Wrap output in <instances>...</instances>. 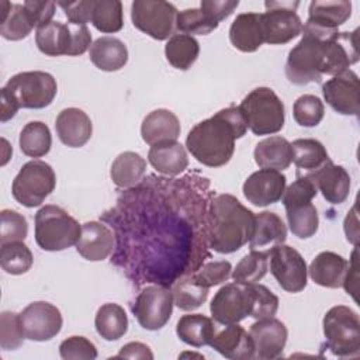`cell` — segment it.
<instances>
[{
	"mask_svg": "<svg viewBox=\"0 0 360 360\" xmlns=\"http://www.w3.org/2000/svg\"><path fill=\"white\" fill-rule=\"evenodd\" d=\"M248 128L242 110L231 105L195 124L186 138V146L201 165L219 167L231 160L235 141L242 138Z\"/></svg>",
	"mask_w": 360,
	"mask_h": 360,
	"instance_id": "1",
	"label": "cell"
},
{
	"mask_svg": "<svg viewBox=\"0 0 360 360\" xmlns=\"http://www.w3.org/2000/svg\"><path fill=\"white\" fill-rule=\"evenodd\" d=\"M255 212L232 194H217L207 212V239L217 253H233L246 245L255 231Z\"/></svg>",
	"mask_w": 360,
	"mask_h": 360,
	"instance_id": "2",
	"label": "cell"
},
{
	"mask_svg": "<svg viewBox=\"0 0 360 360\" xmlns=\"http://www.w3.org/2000/svg\"><path fill=\"white\" fill-rule=\"evenodd\" d=\"M316 194L318 188L314 181L301 176L284 190L281 197L290 231L300 239H308L318 231V210L312 204Z\"/></svg>",
	"mask_w": 360,
	"mask_h": 360,
	"instance_id": "3",
	"label": "cell"
},
{
	"mask_svg": "<svg viewBox=\"0 0 360 360\" xmlns=\"http://www.w3.org/2000/svg\"><path fill=\"white\" fill-rule=\"evenodd\" d=\"M82 225L63 208L48 204L35 214V242L46 252H60L77 243Z\"/></svg>",
	"mask_w": 360,
	"mask_h": 360,
	"instance_id": "4",
	"label": "cell"
},
{
	"mask_svg": "<svg viewBox=\"0 0 360 360\" xmlns=\"http://www.w3.org/2000/svg\"><path fill=\"white\" fill-rule=\"evenodd\" d=\"M325 346L338 357H354L360 353V319L346 305L332 307L322 321Z\"/></svg>",
	"mask_w": 360,
	"mask_h": 360,
	"instance_id": "5",
	"label": "cell"
},
{
	"mask_svg": "<svg viewBox=\"0 0 360 360\" xmlns=\"http://www.w3.org/2000/svg\"><path fill=\"white\" fill-rule=\"evenodd\" d=\"M239 108L255 135H271L284 127V104L270 87L253 89L242 100Z\"/></svg>",
	"mask_w": 360,
	"mask_h": 360,
	"instance_id": "6",
	"label": "cell"
},
{
	"mask_svg": "<svg viewBox=\"0 0 360 360\" xmlns=\"http://www.w3.org/2000/svg\"><path fill=\"white\" fill-rule=\"evenodd\" d=\"M56 176L51 165L44 160L24 163L13 180L11 194L17 202L27 208L41 205L55 190Z\"/></svg>",
	"mask_w": 360,
	"mask_h": 360,
	"instance_id": "7",
	"label": "cell"
},
{
	"mask_svg": "<svg viewBox=\"0 0 360 360\" xmlns=\"http://www.w3.org/2000/svg\"><path fill=\"white\" fill-rule=\"evenodd\" d=\"M4 87L20 108L32 110L48 107L58 93L55 77L41 70L20 72L11 76Z\"/></svg>",
	"mask_w": 360,
	"mask_h": 360,
	"instance_id": "8",
	"label": "cell"
},
{
	"mask_svg": "<svg viewBox=\"0 0 360 360\" xmlns=\"http://www.w3.org/2000/svg\"><path fill=\"white\" fill-rule=\"evenodd\" d=\"M323 41L314 35L302 34L300 42L288 52L285 76L290 83L304 86L321 82L323 66Z\"/></svg>",
	"mask_w": 360,
	"mask_h": 360,
	"instance_id": "9",
	"label": "cell"
},
{
	"mask_svg": "<svg viewBox=\"0 0 360 360\" xmlns=\"http://www.w3.org/2000/svg\"><path fill=\"white\" fill-rule=\"evenodd\" d=\"M177 8L163 0H135L131 4V20L135 28L153 39H169L176 30Z\"/></svg>",
	"mask_w": 360,
	"mask_h": 360,
	"instance_id": "10",
	"label": "cell"
},
{
	"mask_svg": "<svg viewBox=\"0 0 360 360\" xmlns=\"http://www.w3.org/2000/svg\"><path fill=\"white\" fill-rule=\"evenodd\" d=\"M266 11L260 14L263 41L283 45L297 38L302 31V21L295 13L298 1H266Z\"/></svg>",
	"mask_w": 360,
	"mask_h": 360,
	"instance_id": "11",
	"label": "cell"
},
{
	"mask_svg": "<svg viewBox=\"0 0 360 360\" xmlns=\"http://www.w3.org/2000/svg\"><path fill=\"white\" fill-rule=\"evenodd\" d=\"M173 294L162 285H146L138 294L132 312L138 323L146 330H159L173 312Z\"/></svg>",
	"mask_w": 360,
	"mask_h": 360,
	"instance_id": "12",
	"label": "cell"
},
{
	"mask_svg": "<svg viewBox=\"0 0 360 360\" xmlns=\"http://www.w3.org/2000/svg\"><path fill=\"white\" fill-rule=\"evenodd\" d=\"M352 15V3L347 0H314L308 7V20L302 25V34L328 39L339 32Z\"/></svg>",
	"mask_w": 360,
	"mask_h": 360,
	"instance_id": "13",
	"label": "cell"
},
{
	"mask_svg": "<svg viewBox=\"0 0 360 360\" xmlns=\"http://www.w3.org/2000/svg\"><path fill=\"white\" fill-rule=\"evenodd\" d=\"M252 311V292L249 284L229 283L222 285L210 304L212 319L219 325L239 323Z\"/></svg>",
	"mask_w": 360,
	"mask_h": 360,
	"instance_id": "14",
	"label": "cell"
},
{
	"mask_svg": "<svg viewBox=\"0 0 360 360\" xmlns=\"http://www.w3.org/2000/svg\"><path fill=\"white\" fill-rule=\"evenodd\" d=\"M270 271L287 292H300L307 287L308 267L298 250L288 245H277L269 252Z\"/></svg>",
	"mask_w": 360,
	"mask_h": 360,
	"instance_id": "15",
	"label": "cell"
},
{
	"mask_svg": "<svg viewBox=\"0 0 360 360\" xmlns=\"http://www.w3.org/2000/svg\"><path fill=\"white\" fill-rule=\"evenodd\" d=\"M18 315L25 339L32 342L51 340L62 329L60 311L46 301L31 302Z\"/></svg>",
	"mask_w": 360,
	"mask_h": 360,
	"instance_id": "16",
	"label": "cell"
},
{
	"mask_svg": "<svg viewBox=\"0 0 360 360\" xmlns=\"http://www.w3.org/2000/svg\"><path fill=\"white\" fill-rule=\"evenodd\" d=\"M325 101L342 115H359V76L347 69L322 84Z\"/></svg>",
	"mask_w": 360,
	"mask_h": 360,
	"instance_id": "17",
	"label": "cell"
},
{
	"mask_svg": "<svg viewBox=\"0 0 360 360\" xmlns=\"http://www.w3.org/2000/svg\"><path fill=\"white\" fill-rule=\"evenodd\" d=\"M285 176L273 169H259L243 183L245 198L256 207H267L281 200L285 190Z\"/></svg>",
	"mask_w": 360,
	"mask_h": 360,
	"instance_id": "18",
	"label": "cell"
},
{
	"mask_svg": "<svg viewBox=\"0 0 360 360\" xmlns=\"http://www.w3.org/2000/svg\"><path fill=\"white\" fill-rule=\"evenodd\" d=\"M249 335L255 346V359L259 360L280 357L288 338L285 325L274 316L257 319L250 325Z\"/></svg>",
	"mask_w": 360,
	"mask_h": 360,
	"instance_id": "19",
	"label": "cell"
},
{
	"mask_svg": "<svg viewBox=\"0 0 360 360\" xmlns=\"http://www.w3.org/2000/svg\"><path fill=\"white\" fill-rule=\"evenodd\" d=\"M357 60V30L352 32H338L323 41L322 75H340Z\"/></svg>",
	"mask_w": 360,
	"mask_h": 360,
	"instance_id": "20",
	"label": "cell"
},
{
	"mask_svg": "<svg viewBox=\"0 0 360 360\" xmlns=\"http://www.w3.org/2000/svg\"><path fill=\"white\" fill-rule=\"evenodd\" d=\"M214 333L210 346L231 360H249L255 359V346L250 335L238 323L222 325Z\"/></svg>",
	"mask_w": 360,
	"mask_h": 360,
	"instance_id": "21",
	"label": "cell"
},
{
	"mask_svg": "<svg viewBox=\"0 0 360 360\" xmlns=\"http://www.w3.org/2000/svg\"><path fill=\"white\" fill-rule=\"evenodd\" d=\"M55 129L63 145L69 148H80L90 141L93 124L83 110L69 107L58 114L55 120Z\"/></svg>",
	"mask_w": 360,
	"mask_h": 360,
	"instance_id": "22",
	"label": "cell"
},
{
	"mask_svg": "<svg viewBox=\"0 0 360 360\" xmlns=\"http://www.w3.org/2000/svg\"><path fill=\"white\" fill-rule=\"evenodd\" d=\"M304 177L311 179L316 186L318 191H321L323 198L330 204H342L349 197L350 176L343 166L335 165L332 160L326 162L312 174Z\"/></svg>",
	"mask_w": 360,
	"mask_h": 360,
	"instance_id": "23",
	"label": "cell"
},
{
	"mask_svg": "<svg viewBox=\"0 0 360 360\" xmlns=\"http://www.w3.org/2000/svg\"><path fill=\"white\" fill-rule=\"evenodd\" d=\"M114 243V235L104 224L89 221L82 225V233L76 243V250L89 262H101L111 255Z\"/></svg>",
	"mask_w": 360,
	"mask_h": 360,
	"instance_id": "24",
	"label": "cell"
},
{
	"mask_svg": "<svg viewBox=\"0 0 360 360\" xmlns=\"http://www.w3.org/2000/svg\"><path fill=\"white\" fill-rule=\"evenodd\" d=\"M180 121L174 112L166 108L150 111L142 121L141 136L145 143L153 146L163 142L177 141L180 136Z\"/></svg>",
	"mask_w": 360,
	"mask_h": 360,
	"instance_id": "25",
	"label": "cell"
},
{
	"mask_svg": "<svg viewBox=\"0 0 360 360\" xmlns=\"http://www.w3.org/2000/svg\"><path fill=\"white\" fill-rule=\"evenodd\" d=\"M349 269V262L330 250L321 252L315 256L308 267V274L311 280L326 288L342 287L346 273Z\"/></svg>",
	"mask_w": 360,
	"mask_h": 360,
	"instance_id": "26",
	"label": "cell"
},
{
	"mask_svg": "<svg viewBox=\"0 0 360 360\" xmlns=\"http://www.w3.org/2000/svg\"><path fill=\"white\" fill-rule=\"evenodd\" d=\"M287 239V226L283 219L270 211H263L255 217V231L249 240L250 250L270 252L274 246L284 243Z\"/></svg>",
	"mask_w": 360,
	"mask_h": 360,
	"instance_id": "27",
	"label": "cell"
},
{
	"mask_svg": "<svg viewBox=\"0 0 360 360\" xmlns=\"http://www.w3.org/2000/svg\"><path fill=\"white\" fill-rule=\"evenodd\" d=\"M89 58L97 69L117 72L127 65L128 49L127 45L115 37H100L91 44Z\"/></svg>",
	"mask_w": 360,
	"mask_h": 360,
	"instance_id": "28",
	"label": "cell"
},
{
	"mask_svg": "<svg viewBox=\"0 0 360 360\" xmlns=\"http://www.w3.org/2000/svg\"><path fill=\"white\" fill-rule=\"evenodd\" d=\"M253 158L260 169L281 172L292 162L291 143L280 135L264 138L255 146Z\"/></svg>",
	"mask_w": 360,
	"mask_h": 360,
	"instance_id": "29",
	"label": "cell"
},
{
	"mask_svg": "<svg viewBox=\"0 0 360 360\" xmlns=\"http://www.w3.org/2000/svg\"><path fill=\"white\" fill-rule=\"evenodd\" d=\"M148 160L152 167L166 176H177L188 166V158L184 146L177 141L163 142L150 146Z\"/></svg>",
	"mask_w": 360,
	"mask_h": 360,
	"instance_id": "30",
	"label": "cell"
},
{
	"mask_svg": "<svg viewBox=\"0 0 360 360\" xmlns=\"http://www.w3.org/2000/svg\"><path fill=\"white\" fill-rule=\"evenodd\" d=\"M231 44L242 52L257 51L263 41L260 14L259 13H242L238 14L229 28Z\"/></svg>",
	"mask_w": 360,
	"mask_h": 360,
	"instance_id": "31",
	"label": "cell"
},
{
	"mask_svg": "<svg viewBox=\"0 0 360 360\" xmlns=\"http://www.w3.org/2000/svg\"><path fill=\"white\" fill-rule=\"evenodd\" d=\"M292 162L297 167L295 176H309L330 160L325 146L312 138L295 139L291 143Z\"/></svg>",
	"mask_w": 360,
	"mask_h": 360,
	"instance_id": "32",
	"label": "cell"
},
{
	"mask_svg": "<svg viewBox=\"0 0 360 360\" xmlns=\"http://www.w3.org/2000/svg\"><path fill=\"white\" fill-rule=\"evenodd\" d=\"M217 330V322L202 314L183 315L176 325V333L181 342L193 347L210 345Z\"/></svg>",
	"mask_w": 360,
	"mask_h": 360,
	"instance_id": "33",
	"label": "cell"
},
{
	"mask_svg": "<svg viewBox=\"0 0 360 360\" xmlns=\"http://www.w3.org/2000/svg\"><path fill=\"white\" fill-rule=\"evenodd\" d=\"M146 173V160L136 152L120 153L110 169L111 180L121 188H129L136 186Z\"/></svg>",
	"mask_w": 360,
	"mask_h": 360,
	"instance_id": "34",
	"label": "cell"
},
{
	"mask_svg": "<svg viewBox=\"0 0 360 360\" xmlns=\"http://www.w3.org/2000/svg\"><path fill=\"white\" fill-rule=\"evenodd\" d=\"M72 34L69 24L51 21L35 32V44L38 49L48 56L68 55L70 49Z\"/></svg>",
	"mask_w": 360,
	"mask_h": 360,
	"instance_id": "35",
	"label": "cell"
},
{
	"mask_svg": "<svg viewBox=\"0 0 360 360\" xmlns=\"http://www.w3.org/2000/svg\"><path fill=\"white\" fill-rule=\"evenodd\" d=\"M94 326L97 333L108 342L118 340L128 330V316L125 309L114 302L103 304L96 314Z\"/></svg>",
	"mask_w": 360,
	"mask_h": 360,
	"instance_id": "36",
	"label": "cell"
},
{
	"mask_svg": "<svg viewBox=\"0 0 360 360\" xmlns=\"http://www.w3.org/2000/svg\"><path fill=\"white\" fill-rule=\"evenodd\" d=\"M200 53L198 41L187 34H173L165 46V55L167 62L179 69L187 70L197 60Z\"/></svg>",
	"mask_w": 360,
	"mask_h": 360,
	"instance_id": "37",
	"label": "cell"
},
{
	"mask_svg": "<svg viewBox=\"0 0 360 360\" xmlns=\"http://www.w3.org/2000/svg\"><path fill=\"white\" fill-rule=\"evenodd\" d=\"M18 143L24 155L30 158H42L51 150L52 135L45 122L31 121L21 129Z\"/></svg>",
	"mask_w": 360,
	"mask_h": 360,
	"instance_id": "38",
	"label": "cell"
},
{
	"mask_svg": "<svg viewBox=\"0 0 360 360\" xmlns=\"http://www.w3.org/2000/svg\"><path fill=\"white\" fill-rule=\"evenodd\" d=\"M91 24L104 34L118 32L124 25L122 3L120 0H94Z\"/></svg>",
	"mask_w": 360,
	"mask_h": 360,
	"instance_id": "39",
	"label": "cell"
},
{
	"mask_svg": "<svg viewBox=\"0 0 360 360\" xmlns=\"http://www.w3.org/2000/svg\"><path fill=\"white\" fill-rule=\"evenodd\" d=\"M269 252L250 250L245 255L232 270V278L240 284H253L260 281L267 273Z\"/></svg>",
	"mask_w": 360,
	"mask_h": 360,
	"instance_id": "40",
	"label": "cell"
},
{
	"mask_svg": "<svg viewBox=\"0 0 360 360\" xmlns=\"http://www.w3.org/2000/svg\"><path fill=\"white\" fill-rule=\"evenodd\" d=\"M208 291V287L198 284L191 276L181 278L173 285V304L181 311H194L207 301Z\"/></svg>",
	"mask_w": 360,
	"mask_h": 360,
	"instance_id": "41",
	"label": "cell"
},
{
	"mask_svg": "<svg viewBox=\"0 0 360 360\" xmlns=\"http://www.w3.org/2000/svg\"><path fill=\"white\" fill-rule=\"evenodd\" d=\"M34 263V256L24 242H8L1 245L0 264L1 269L11 274L20 276L27 273Z\"/></svg>",
	"mask_w": 360,
	"mask_h": 360,
	"instance_id": "42",
	"label": "cell"
},
{
	"mask_svg": "<svg viewBox=\"0 0 360 360\" xmlns=\"http://www.w3.org/2000/svg\"><path fill=\"white\" fill-rule=\"evenodd\" d=\"M325 114L323 103L314 94L300 96L292 105V117L295 122L305 128L316 127Z\"/></svg>",
	"mask_w": 360,
	"mask_h": 360,
	"instance_id": "43",
	"label": "cell"
},
{
	"mask_svg": "<svg viewBox=\"0 0 360 360\" xmlns=\"http://www.w3.org/2000/svg\"><path fill=\"white\" fill-rule=\"evenodd\" d=\"M32 28L34 27L22 4H13L6 18L0 21V34L8 41H20L27 38Z\"/></svg>",
	"mask_w": 360,
	"mask_h": 360,
	"instance_id": "44",
	"label": "cell"
},
{
	"mask_svg": "<svg viewBox=\"0 0 360 360\" xmlns=\"http://www.w3.org/2000/svg\"><path fill=\"white\" fill-rule=\"evenodd\" d=\"M218 28V22L210 20L201 8H186L177 13L176 30L187 35H207Z\"/></svg>",
	"mask_w": 360,
	"mask_h": 360,
	"instance_id": "45",
	"label": "cell"
},
{
	"mask_svg": "<svg viewBox=\"0 0 360 360\" xmlns=\"http://www.w3.org/2000/svg\"><path fill=\"white\" fill-rule=\"evenodd\" d=\"M0 243L24 242L28 233V224L22 214L14 210H3L0 212Z\"/></svg>",
	"mask_w": 360,
	"mask_h": 360,
	"instance_id": "46",
	"label": "cell"
},
{
	"mask_svg": "<svg viewBox=\"0 0 360 360\" xmlns=\"http://www.w3.org/2000/svg\"><path fill=\"white\" fill-rule=\"evenodd\" d=\"M25 335L20 323V315L3 311L0 315V346L3 350H15L24 343Z\"/></svg>",
	"mask_w": 360,
	"mask_h": 360,
	"instance_id": "47",
	"label": "cell"
},
{
	"mask_svg": "<svg viewBox=\"0 0 360 360\" xmlns=\"http://www.w3.org/2000/svg\"><path fill=\"white\" fill-rule=\"evenodd\" d=\"M250 285L252 292V311L250 316L255 319L271 318L278 309V298L266 285L253 283Z\"/></svg>",
	"mask_w": 360,
	"mask_h": 360,
	"instance_id": "48",
	"label": "cell"
},
{
	"mask_svg": "<svg viewBox=\"0 0 360 360\" xmlns=\"http://www.w3.org/2000/svg\"><path fill=\"white\" fill-rule=\"evenodd\" d=\"M59 354L63 360H94L97 349L84 336H70L59 345Z\"/></svg>",
	"mask_w": 360,
	"mask_h": 360,
	"instance_id": "49",
	"label": "cell"
},
{
	"mask_svg": "<svg viewBox=\"0 0 360 360\" xmlns=\"http://www.w3.org/2000/svg\"><path fill=\"white\" fill-rule=\"evenodd\" d=\"M232 271V266L228 260H218V262H210L204 264L200 270L194 271L191 277L201 285L204 287H214L218 284L225 283Z\"/></svg>",
	"mask_w": 360,
	"mask_h": 360,
	"instance_id": "50",
	"label": "cell"
},
{
	"mask_svg": "<svg viewBox=\"0 0 360 360\" xmlns=\"http://www.w3.org/2000/svg\"><path fill=\"white\" fill-rule=\"evenodd\" d=\"M27 15L34 28H41L52 21V17L56 10V3L53 1H39V0H27L22 3Z\"/></svg>",
	"mask_w": 360,
	"mask_h": 360,
	"instance_id": "51",
	"label": "cell"
},
{
	"mask_svg": "<svg viewBox=\"0 0 360 360\" xmlns=\"http://www.w3.org/2000/svg\"><path fill=\"white\" fill-rule=\"evenodd\" d=\"M58 6L63 10L66 18L70 24L86 25L91 21V13L94 0H79V1H60Z\"/></svg>",
	"mask_w": 360,
	"mask_h": 360,
	"instance_id": "52",
	"label": "cell"
},
{
	"mask_svg": "<svg viewBox=\"0 0 360 360\" xmlns=\"http://www.w3.org/2000/svg\"><path fill=\"white\" fill-rule=\"evenodd\" d=\"M238 6V0H202L200 8L210 20L219 24V21L228 18Z\"/></svg>",
	"mask_w": 360,
	"mask_h": 360,
	"instance_id": "53",
	"label": "cell"
},
{
	"mask_svg": "<svg viewBox=\"0 0 360 360\" xmlns=\"http://www.w3.org/2000/svg\"><path fill=\"white\" fill-rule=\"evenodd\" d=\"M70 34H72V42L68 56H79L84 53L91 46V32L86 25H75L70 24Z\"/></svg>",
	"mask_w": 360,
	"mask_h": 360,
	"instance_id": "54",
	"label": "cell"
},
{
	"mask_svg": "<svg viewBox=\"0 0 360 360\" xmlns=\"http://www.w3.org/2000/svg\"><path fill=\"white\" fill-rule=\"evenodd\" d=\"M118 359H143V360H152L153 353L150 352L149 346L141 342H129L121 347L118 354L115 356Z\"/></svg>",
	"mask_w": 360,
	"mask_h": 360,
	"instance_id": "55",
	"label": "cell"
},
{
	"mask_svg": "<svg viewBox=\"0 0 360 360\" xmlns=\"http://www.w3.org/2000/svg\"><path fill=\"white\" fill-rule=\"evenodd\" d=\"M0 94H1V101H0V104H1V110H0V121L1 122H6V121H8V120H11L15 114H17V111H18V105H17V103H15V100L10 96V93L7 91V89L6 87H3L1 89V91H0Z\"/></svg>",
	"mask_w": 360,
	"mask_h": 360,
	"instance_id": "56",
	"label": "cell"
},
{
	"mask_svg": "<svg viewBox=\"0 0 360 360\" xmlns=\"http://www.w3.org/2000/svg\"><path fill=\"white\" fill-rule=\"evenodd\" d=\"M1 142L4 143V153H3V160H1V166H4L6 163H7V160L11 158V155H8V153H13V149H11V146H8V143H7V141L3 138L1 139Z\"/></svg>",
	"mask_w": 360,
	"mask_h": 360,
	"instance_id": "57",
	"label": "cell"
},
{
	"mask_svg": "<svg viewBox=\"0 0 360 360\" xmlns=\"http://www.w3.org/2000/svg\"><path fill=\"white\" fill-rule=\"evenodd\" d=\"M198 357V359H204V356L202 354H195V353H183V354H180L179 357Z\"/></svg>",
	"mask_w": 360,
	"mask_h": 360,
	"instance_id": "58",
	"label": "cell"
}]
</instances>
